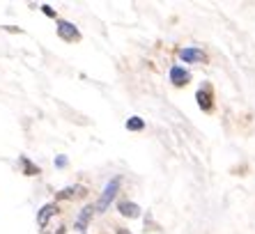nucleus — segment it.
Returning a JSON list of instances; mask_svg holds the SVG:
<instances>
[{
	"label": "nucleus",
	"instance_id": "f257e3e1",
	"mask_svg": "<svg viewBox=\"0 0 255 234\" xmlns=\"http://www.w3.org/2000/svg\"><path fill=\"white\" fill-rule=\"evenodd\" d=\"M120 184H122V179L120 177H113L111 182L104 186V191H101V198H99V202L95 205V211H99V214H104V211L111 207V202L115 200V195H118V191H120Z\"/></svg>",
	"mask_w": 255,
	"mask_h": 234
},
{
	"label": "nucleus",
	"instance_id": "f03ea898",
	"mask_svg": "<svg viewBox=\"0 0 255 234\" xmlns=\"http://www.w3.org/2000/svg\"><path fill=\"white\" fill-rule=\"evenodd\" d=\"M196 101H198V106H200L202 113H212V108H214V94H212V85H209V83H205V85H202V88L196 92Z\"/></svg>",
	"mask_w": 255,
	"mask_h": 234
},
{
	"label": "nucleus",
	"instance_id": "7ed1b4c3",
	"mask_svg": "<svg viewBox=\"0 0 255 234\" xmlns=\"http://www.w3.org/2000/svg\"><path fill=\"white\" fill-rule=\"evenodd\" d=\"M179 58L184 60V62H189V65H198V62H207V53L202 51V48L189 46L179 51Z\"/></svg>",
	"mask_w": 255,
	"mask_h": 234
},
{
	"label": "nucleus",
	"instance_id": "20e7f679",
	"mask_svg": "<svg viewBox=\"0 0 255 234\" xmlns=\"http://www.w3.org/2000/svg\"><path fill=\"white\" fill-rule=\"evenodd\" d=\"M58 37L65 41H78L81 39V32H78V28L74 23H69V21H58Z\"/></svg>",
	"mask_w": 255,
	"mask_h": 234
},
{
	"label": "nucleus",
	"instance_id": "39448f33",
	"mask_svg": "<svg viewBox=\"0 0 255 234\" xmlns=\"http://www.w3.org/2000/svg\"><path fill=\"white\" fill-rule=\"evenodd\" d=\"M170 83L175 85V88H184L186 83H191V74L184 69V67H170Z\"/></svg>",
	"mask_w": 255,
	"mask_h": 234
},
{
	"label": "nucleus",
	"instance_id": "423d86ee",
	"mask_svg": "<svg viewBox=\"0 0 255 234\" xmlns=\"http://www.w3.org/2000/svg\"><path fill=\"white\" fill-rule=\"evenodd\" d=\"M92 214H95V207H92V205L83 207V209H81V214H78V218H76V223H74V230L85 232V228H88V223H90V218H92Z\"/></svg>",
	"mask_w": 255,
	"mask_h": 234
},
{
	"label": "nucleus",
	"instance_id": "0eeeda50",
	"mask_svg": "<svg viewBox=\"0 0 255 234\" xmlns=\"http://www.w3.org/2000/svg\"><path fill=\"white\" fill-rule=\"evenodd\" d=\"M55 211H58L55 202H51V205H44L42 209H39V214H37V225H39V228H46V225H48V218L55 216Z\"/></svg>",
	"mask_w": 255,
	"mask_h": 234
},
{
	"label": "nucleus",
	"instance_id": "6e6552de",
	"mask_svg": "<svg viewBox=\"0 0 255 234\" xmlns=\"http://www.w3.org/2000/svg\"><path fill=\"white\" fill-rule=\"evenodd\" d=\"M118 209H120V214L127 216V218H138L140 216V207H138L136 202H129V200H122V202L118 205Z\"/></svg>",
	"mask_w": 255,
	"mask_h": 234
},
{
	"label": "nucleus",
	"instance_id": "1a4fd4ad",
	"mask_svg": "<svg viewBox=\"0 0 255 234\" xmlns=\"http://www.w3.org/2000/svg\"><path fill=\"white\" fill-rule=\"evenodd\" d=\"M18 163H21V168H23V175H28V177L39 175V168H37L28 156H18Z\"/></svg>",
	"mask_w": 255,
	"mask_h": 234
},
{
	"label": "nucleus",
	"instance_id": "9d476101",
	"mask_svg": "<svg viewBox=\"0 0 255 234\" xmlns=\"http://www.w3.org/2000/svg\"><path fill=\"white\" fill-rule=\"evenodd\" d=\"M127 131H142L145 129V119H142V117H138V115H133V117H129V119H127Z\"/></svg>",
	"mask_w": 255,
	"mask_h": 234
},
{
	"label": "nucleus",
	"instance_id": "9b49d317",
	"mask_svg": "<svg viewBox=\"0 0 255 234\" xmlns=\"http://www.w3.org/2000/svg\"><path fill=\"white\" fill-rule=\"evenodd\" d=\"M83 191H85L83 186H67L55 195V200H69V198H74V193H83Z\"/></svg>",
	"mask_w": 255,
	"mask_h": 234
},
{
	"label": "nucleus",
	"instance_id": "f8f14e48",
	"mask_svg": "<svg viewBox=\"0 0 255 234\" xmlns=\"http://www.w3.org/2000/svg\"><path fill=\"white\" fill-rule=\"evenodd\" d=\"M67 163H69V161H67V156H58V158H55V168H67Z\"/></svg>",
	"mask_w": 255,
	"mask_h": 234
},
{
	"label": "nucleus",
	"instance_id": "ddd939ff",
	"mask_svg": "<svg viewBox=\"0 0 255 234\" xmlns=\"http://www.w3.org/2000/svg\"><path fill=\"white\" fill-rule=\"evenodd\" d=\"M42 12L46 14V16H51V18L55 16V12H53V7H51V5H42Z\"/></svg>",
	"mask_w": 255,
	"mask_h": 234
},
{
	"label": "nucleus",
	"instance_id": "4468645a",
	"mask_svg": "<svg viewBox=\"0 0 255 234\" xmlns=\"http://www.w3.org/2000/svg\"><path fill=\"white\" fill-rule=\"evenodd\" d=\"M7 30L9 32H21V28H16V25H7Z\"/></svg>",
	"mask_w": 255,
	"mask_h": 234
},
{
	"label": "nucleus",
	"instance_id": "2eb2a0df",
	"mask_svg": "<svg viewBox=\"0 0 255 234\" xmlns=\"http://www.w3.org/2000/svg\"><path fill=\"white\" fill-rule=\"evenodd\" d=\"M118 234H131V232H127V230H122V228H120V230H118Z\"/></svg>",
	"mask_w": 255,
	"mask_h": 234
}]
</instances>
